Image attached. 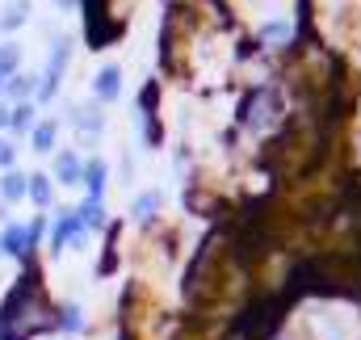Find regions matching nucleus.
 Here are the masks:
<instances>
[{
  "mask_svg": "<svg viewBox=\"0 0 361 340\" xmlns=\"http://www.w3.org/2000/svg\"><path fill=\"white\" fill-rule=\"evenodd\" d=\"M261 38H265L269 47H281V42L290 38V25H286V21H273V25H265V34H261Z\"/></svg>",
  "mask_w": 361,
  "mask_h": 340,
  "instance_id": "nucleus-1",
  "label": "nucleus"
},
{
  "mask_svg": "<svg viewBox=\"0 0 361 340\" xmlns=\"http://www.w3.org/2000/svg\"><path fill=\"white\" fill-rule=\"evenodd\" d=\"M156 206H160V198H156V193H147V198H139V202H135V214H139V219H152V214H156Z\"/></svg>",
  "mask_w": 361,
  "mask_h": 340,
  "instance_id": "nucleus-2",
  "label": "nucleus"
},
{
  "mask_svg": "<svg viewBox=\"0 0 361 340\" xmlns=\"http://www.w3.org/2000/svg\"><path fill=\"white\" fill-rule=\"evenodd\" d=\"M97 88H101V97H114V92H118V72H114V68H109V72H101Z\"/></svg>",
  "mask_w": 361,
  "mask_h": 340,
  "instance_id": "nucleus-3",
  "label": "nucleus"
},
{
  "mask_svg": "<svg viewBox=\"0 0 361 340\" xmlns=\"http://www.w3.org/2000/svg\"><path fill=\"white\" fill-rule=\"evenodd\" d=\"M76 172H80V164H76L72 156H63V160H59V181H76Z\"/></svg>",
  "mask_w": 361,
  "mask_h": 340,
  "instance_id": "nucleus-4",
  "label": "nucleus"
},
{
  "mask_svg": "<svg viewBox=\"0 0 361 340\" xmlns=\"http://www.w3.org/2000/svg\"><path fill=\"white\" fill-rule=\"evenodd\" d=\"M34 198H38V202H47V198H51V189H47V181H34Z\"/></svg>",
  "mask_w": 361,
  "mask_h": 340,
  "instance_id": "nucleus-5",
  "label": "nucleus"
}]
</instances>
